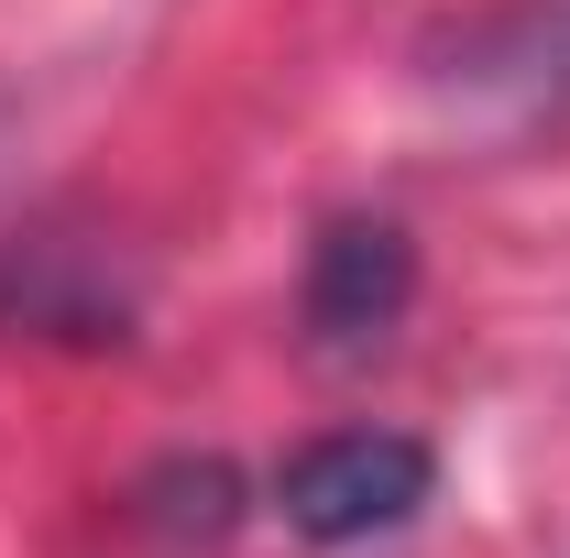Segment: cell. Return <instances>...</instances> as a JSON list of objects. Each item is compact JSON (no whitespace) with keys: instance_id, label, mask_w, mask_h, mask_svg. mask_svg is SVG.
<instances>
[{"instance_id":"1","label":"cell","mask_w":570,"mask_h":558,"mask_svg":"<svg viewBox=\"0 0 570 558\" xmlns=\"http://www.w3.org/2000/svg\"><path fill=\"white\" fill-rule=\"evenodd\" d=\"M428 482H439V460L406 427H330V438H307L285 460L275 504L307 548H362V537H395L428 504Z\"/></svg>"},{"instance_id":"2","label":"cell","mask_w":570,"mask_h":558,"mask_svg":"<svg viewBox=\"0 0 570 558\" xmlns=\"http://www.w3.org/2000/svg\"><path fill=\"white\" fill-rule=\"evenodd\" d=\"M406 296H417V252H406L395 219H341V230L307 252V329L330 350L384 340V329L406 318Z\"/></svg>"}]
</instances>
